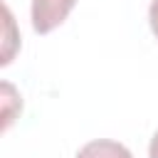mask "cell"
Here are the masks:
<instances>
[{"label":"cell","mask_w":158,"mask_h":158,"mask_svg":"<svg viewBox=\"0 0 158 158\" xmlns=\"http://www.w3.org/2000/svg\"><path fill=\"white\" fill-rule=\"evenodd\" d=\"M77 0H32V27L40 35L59 27L72 12Z\"/></svg>","instance_id":"1"},{"label":"cell","mask_w":158,"mask_h":158,"mask_svg":"<svg viewBox=\"0 0 158 158\" xmlns=\"http://www.w3.org/2000/svg\"><path fill=\"white\" fill-rule=\"evenodd\" d=\"M77 158H133V156L123 143L99 138V141H89L84 148H79Z\"/></svg>","instance_id":"2"},{"label":"cell","mask_w":158,"mask_h":158,"mask_svg":"<svg viewBox=\"0 0 158 158\" xmlns=\"http://www.w3.org/2000/svg\"><path fill=\"white\" fill-rule=\"evenodd\" d=\"M148 22H151L153 35L158 37V0H153V2H151V7H148Z\"/></svg>","instance_id":"3"},{"label":"cell","mask_w":158,"mask_h":158,"mask_svg":"<svg viewBox=\"0 0 158 158\" xmlns=\"http://www.w3.org/2000/svg\"><path fill=\"white\" fill-rule=\"evenodd\" d=\"M148 156L151 158H158V131L153 133V138H151V148H148Z\"/></svg>","instance_id":"4"}]
</instances>
